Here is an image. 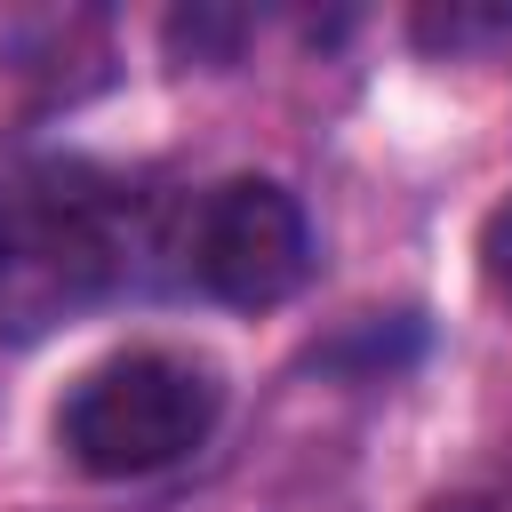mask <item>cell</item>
Listing matches in <instances>:
<instances>
[{
    "instance_id": "5b68a950",
    "label": "cell",
    "mask_w": 512,
    "mask_h": 512,
    "mask_svg": "<svg viewBox=\"0 0 512 512\" xmlns=\"http://www.w3.org/2000/svg\"><path fill=\"white\" fill-rule=\"evenodd\" d=\"M472 256H480V288L496 296V304H512V192L480 216V240H472Z\"/></svg>"
},
{
    "instance_id": "8992f818",
    "label": "cell",
    "mask_w": 512,
    "mask_h": 512,
    "mask_svg": "<svg viewBox=\"0 0 512 512\" xmlns=\"http://www.w3.org/2000/svg\"><path fill=\"white\" fill-rule=\"evenodd\" d=\"M224 40H240V16H208V8L168 16V48H176V56H208V48H224Z\"/></svg>"
},
{
    "instance_id": "7a4b0ae2",
    "label": "cell",
    "mask_w": 512,
    "mask_h": 512,
    "mask_svg": "<svg viewBox=\"0 0 512 512\" xmlns=\"http://www.w3.org/2000/svg\"><path fill=\"white\" fill-rule=\"evenodd\" d=\"M224 416V368L176 344H128L72 376L56 400V448L88 480H144L208 448Z\"/></svg>"
},
{
    "instance_id": "277c9868",
    "label": "cell",
    "mask_w": 512,
    "mask_h": 512,
    "mask_svg": "<svg viewBox=\"0 0 512 512\" xmlns=\"http://www.w3.org/2000/svg\"><path fill=\"white\" fill-rule=\"evenodd\" d=\"M480 40H512V8H424L416 16V48L432 56H464Z\"/></svg>"
},
{
    "instance_id": "3957f363",
    "label": "cell",
    "mask_w": 512,
    "mask_h": 512,
    "mask_svg": "<svg viewBox=\"0 0 512 512\" xmlns=\"http://www.w3.org/2000/svg\"><path fill=\"white\" fill-rule=\"evenodd\" d=\"M312 272V224L272 176H224L184 216V280L232 312H272Z\"/></svg>"
},
{
    "instance_id": "6da1fadb",
    "label": "cell",
    "mask_w": 512,
    "mask_h": 512,
    "mask_svg": "<svg viewBox=\"0 0 512 512\" xmlns=\"http://www.w3.org/2000/svg\"><path fill=\"white\" fill-rule=\"evenodd\" d=\"M144 256V200L96 160L0 168V336L32 344L56 320L128 288Z\"/></svg>"
}]
</instances>
